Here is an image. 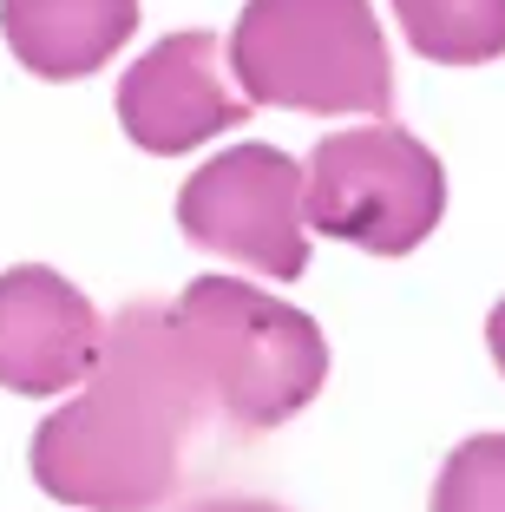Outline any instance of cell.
Returning a JSON list of instances; mask_svg holds the SVG:
<instances>
[{
  "mask_svg": "<svg viewBox=\"0 0 505 512\" xmlns=\"http://www.w3.org/2000/svg\"><path fill=\"white\" fill-rule=\"evenodd\" d=\"M0 33L40 79H86L138 33V0H0Z\"/></svg>",
  "mask_w": 505,
  "mask_h": 512,
  "instance_id": "cell-8",
  "label": "cell"
},
{
  "mask_svg": "<svg viewBox=\"0 0 505 512\" xmlns=\"http://www.w3.org/2000/svg\"><path fill=\"white\" fill-rule=\"evenodd\" d=\"M105 316L60 270L20 263L0 270V388L7 394H66L99 368Z\"/></svg>",
  "mask_w": 505,
  "mask_h": 512,
  "instance_id": "cell-7",
  "label": "cell"
},
{
  "mask_svg": "<svg viewBox=\"0 0 505 512\" xmlns=\"http://www.w3.org/2000/svg\"><path fill=\"white\" fill-rule=\"evenodd\" d=\"M302 165L276 145H237L197 165L178 191V230L197 250L296 283L309 270V211Z\"/></svg>",
  "mask_w": 505,
  "mask_h": 512,
  "instance_id": "cell-5",
  "label": "cell"
},
{
  "mask_svg": "<svg viewBox=\"0 0 505 512\" xmlns=\"http://www.w3.org/2000/svg\"><path fill=\"white\" fill-rule=\"evenodd\" d=\"M407 46L440 66H486L505 53V0H387Z\"/></svg>",
  "mask_w": 505,
  "mask_h": 512,
  "instance_id": "cell-9",
  "label": "cell"
},
{
  "mask_svg": "<svg viewBox=\"0 0 505 512\" xmlns=\"http://www.w3.org/2000/svg\"><path fill=\"white\" fill-rule=\"evenodd\" d=\"M191 512H283V506H269V499H243V493H217V499H197Z\"/></svg>",
  "mask_w": 505,
  "mask_h": 512,
  "instance_id": "cell-11",
  "label": "cell"
},
{
  "mask_svg": "<svg viewBox=\"0 0 505 512\" xmlns=\"http://www.w3.org/2000/svg\"><path fill=\"white\" fill-rule=\"evenodd\" d=\"M243 119H250V99L223 79L217 33H164L119 79V125L151 158H184Z\"/></svg>",
  "mask_w": 505,
  "mask_h": 512,
  "instance_id": "cell-6",
  "label": "cell"
},
{
  "mask_svg": "<svg viewBox=\"0 0 505 512\" xmlns=\"http://www.w3.org/2000/svg\"><path fill=\"white\" fill-rule=\"evenodd\" d=\"M433 512H505V434H473L446 453Z\"/></svg>",
  "mask_w": 505,
  "mask_h": 512,
  "instance_id": "cell-10",
  "label": "cell"
},
{
  "mask_svg": "<svg viewBox=\"0 0 505 512\" xmlns=\"http://www.w3.org/2000/svg\"><path fill=\"white\" fill-rule=\"evenodd\" d=\"M486 342H492V362H499V375H505V302L492 309V322H486Z\"/></svg>",
  "mask_w": 505,
  "mask_h": 512,
  "instance_id": "cell-12",
  "label": "cell"
},
{
  "mask_svg": "<svg viewBox=\"0 0 505 512\" xmlns=\"http://www.w3.org/2000/svg\"><path fill=\"white\" fill-rule=\"evenodd\" d=\"M309 230L355 243L368 256H407L433 237L446 211V171L414 132L387 119L328 132L302 184Z\"/></svg>",
  "mask_w": 505,
  "mask_h": 512,
  "instance_id": "cell-4",
  "label": "cell"
},
{
  "mask_svg": "<svg viewBox=\"0 0 505 512\" xmlns=\"http://www.w3.org/2000/svg\"><path fill=\"white\" fill-rule=\"evenodd\" d=\"M178 329L204 375L210 414L243 434H269L322 394L328 342L296 302L237 276H197L178 302Z\"/></svg>",
  "mask_w": 505,
  "mask_h": 512,
  "instance_id": "cell-2",
  "label": "cell"
},
{
  "mask_svg": "<svg viewBox=\"0 0 505 512\" xmlns=\"http://www.w3.org/2000/svg\"><path fill=\"white\" fill-rule=\"evenodd\" d=\"M210 394L184 348L178 309L125 302L105 322L86 394L46 414L33 434V480L60 506L151 512L178 493L184 447L204 427Z\"/></svg>",
  "mask_w": 505,
  "mask_h": 512,
  "instance_id": "cell-1",
  "label": "cell"
},
{
  "mask_svg": "<svg viewBox=\"0 0 505 512\" xmlns=\"http://www.w3.org/2000/svg\"><path fill=\"white\" fill-rule=\"evenodd\" d=\"M230 73L250 106L387 112L394 60L368 0H250L230 33Z\"/></svg>",
  "mask_w": 505,
  "mask_h": 512,
  "instance_id": "cell-3",
  "label": "cell"
}]
</instances>
